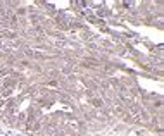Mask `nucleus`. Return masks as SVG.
I'll return each instance as SVG.
<instances>
[{"instance_id": "f257e3e1", "label": "nucleus", "mask_w": 164, "mask_h": 136, "mask_svg": "<svg viewBox=\"0 0 164 136\" xmlns=\"http://www.w3.org/2000/svg\"><path fill=\"white\" fill-rule=\"evenodd\" d=\"M28 129H31V131L40 129V121H38L36 116H30V119H28Z\"/></svg>"}]
</instances>
